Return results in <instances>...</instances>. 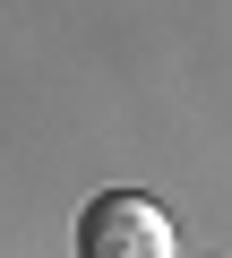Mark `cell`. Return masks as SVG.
<instances>
[{
	"label": "cell",
	"instance_id": "obj_1",
	"mask_svg": "<svg viewBox=\"0 0 232 258\" xmlns=\"http://www.w3.org/2000/svg\"><path fill=\"white\" fill-rule=\"evenodd\" d=\"M78 258H172V215L138 189H112L78 215Z\"/></svg>",
	"mask_w": 232,
	"mask_h": 258
}]
</instances>
